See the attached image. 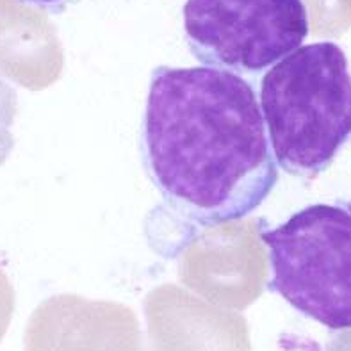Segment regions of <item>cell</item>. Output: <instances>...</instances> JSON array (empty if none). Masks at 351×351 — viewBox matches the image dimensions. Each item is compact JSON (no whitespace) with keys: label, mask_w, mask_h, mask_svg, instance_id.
<instances>
[{"label":"cell","mask_w":351,"mask_h":351,"mask_svg":"<svg viewBox=\"0 0 351 351\" xmlns=\"http://www.w3.org/2000/svg\"><path fill=\"white\" fill-rule=\"evenodd\" d=\"M16 114V93L14 89L0 79V165L8 159L13 148L11 125Z\"/></svg>","instance_id":"5"},{"label":"cell","mask_w":351,"mask_h":351,"mask_svg":"<svg viewBox=\"0 0 351 351\" xmlns=\"http://www.w3.org/2000/svg\"><path fill=\"white\" fill-rule=\"evenodd\" d=\"M182 18L193 56L237 75L275 66L308 36L303 0H187Z\"/></svg>","instance_id":"4"},{"label":"cell","mask_w":351,"mask_h":351,"mask_svg":"<svg viewBox=\"0 0 351 351\" xmlns=\"http://www.w3.org/2000/svg\"><path fill=\"white\" fill-rule=\"evenodd\" d=\"M273 276L267 289L330 330L351 328V213L314 204L261 228Z\"/></svg>","instance_id":"3"},{"label":"cell","mask_w":351,"mask_h":351,"mask_svg":"<svg viewBox=\"0 0 351 351\" xmlns=\"http://www.w3.org/2000/svg\"><path fill=\"white\" fill-rule=\"evenodd\" d=\"M141 156L160 196L145 230L165 258L178 257L207 228L246 218L278 182L255 88L219 68L152 71Z\"/></svg>","instance_id":"1"},{"label":"cell","mask_w":351,"mask_h":351,"mask_svg":"<svg viewBox=\"0 0 351 351\" xmlns=\"http://www.w3.org/2000/svg\"><path fill=\"white\" fill-rule=\"evenodd\" d=\"M346 209H348V210H350V213H351V200H350V202H348V204H346Z\"/></svg>","instance_id":"7"},{"label":"cell","mask_w":351,"mask_h":351,"mask_svg":"<svg viewBox=\"0 0 351 351\" xmlns=\"http://www.w3.org/2000/svg\"><path fill=\"white\" fill-rule=\"evenodd\" d=\"M261 111L276 165L294 177L323 173L351 139V71L334 41L303 45L266 71Z\"/></svg>","instance_id":"2"},{"label":"cell","mask_w":351,"mask_h":351,"mask_svg":"<svg viewBox=\"0 0 351 351\" xmlns=\"http://www.w3.org/2000/svg\"><path fill=\"white\" fill-rule=\"evenodd\" d=\"M14 2H20L23 5H31V8L41 9V11H47V13L58 14L62 13L66 5L73 4L77 0H14Z\"/></svg>","instance_id":"6"}]
</instances>
